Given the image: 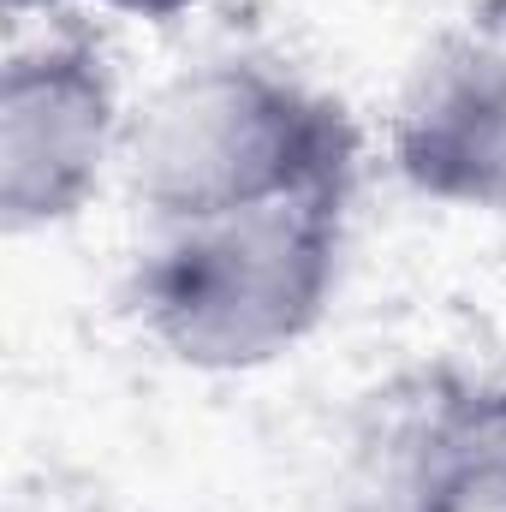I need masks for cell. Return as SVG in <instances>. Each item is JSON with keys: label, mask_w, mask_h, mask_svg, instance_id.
<instances>
[{"label": "cell", "mask_w": 506, "mask_h": 512, "mask_svg": "<svg viewBox=\"0 0 506 512\" xmlns=\"http://www.w3.org/2000/svg\"><path fill=\"white\" fill-rule=\"evenodd\" d=\"M358 173L364 131L346 102L256 54L197 60L149 96L126 137V179L149 227L292 197L352 203Z\"/></svg>", "instance_id": "1"}, {"label": "cell", "mask_w": 506, "mask_h": 512, "mask_svg": "<svg viewBox=\"0 0 506 512\" xmlns=\"http://www.w3.org/2000/svg\"><path fill=\"white\" fill-rule=\"evenodd\" d=\"M352 512H506V382H435L387 435Z\"/></svg>", "instance_id": "5"}, {"label": "cell", "mask_w": 506, "mask_h": 512, "mask_svg": "<svg viewBox=\"0 0 506 512\" xmlns=\"http://www.w3.org/2000/svg\"><path fill=\"white\" fill-rule=\"evenodd\" d=\"M12 12H24V6H60V0H6ZM102 6H126V12H143V18H167V12H179V6H191V0H102Z\"/></svg>", "instance_id": "6"}, {"label": "cell", "mask_w": 506, "mask_h": 512, "mask_svg": "<svg viewBox=\"0 0 506 512\" xmlns=\"http://www.w3.org/2000/svg\"><path fill=\"white\" fill-rule=\"evenodd\" d=\"M387 155L441 209H506V18L435 36L399 84Z\"/></svg>", "instance_id": "4"}, {"label": "cell", "mask_w": 506, "mask_h": 512, "mask_svg": "<svg viewBox=\"0 0 506 512\" xmlns=\"http://www.w3.org/2000/svg\"><path fill=\"white\" fill-rule=\"evenodd\" d=\"M126 137L131 120L108 48L72 18H48L6 54L0 72L6 233H48L78 221L102 197L114 161H126Z\"/></svg>", "instance_id": "3"}, {"label": "cell", "mask_w": 506, "mask_h": 512, "mask_svg": "<svg viewBox=\"0 0 506 512\" xmlns=\"http://www.w3.org/2000/svg\"><path fill=\"white\" fill-rule=\"evenodd\" d=\"M346 215L340 197H292L161 221L131 256V322L197 376L268 370L322 328L346 268Z\"/></svg>", "instance_id": "2"}]
</instances>
